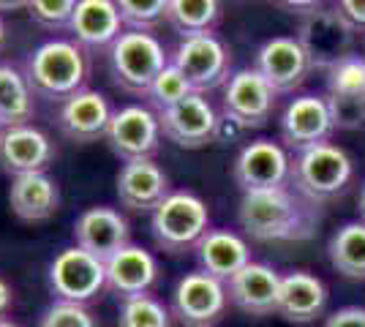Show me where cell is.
Instances as JSON below:
<instances>
[{
	"mask_svg": "<svg viewBox=\"0 0 365 327\" xmlns=\"http://www.w3.org/2000/svg\"><path fill=\"white\" fill-rule=\"evenodd\" d=\"M237 221L245 234L262 243L308 240L319 224V204L308 202L287 186L248 191L237 207Z\"/></svg>",
	"mask_w": 365,
	"mask_h": 327,
	"instance_id": "6da1fadb",
	"label": "cell"
},
{
	"mask_svg": "<svg viewBox=\"0 0 365 327\" xmlns=\"http://www.w3.org/2000/svg\"><path fill=\"white\" fill-rule=\"evenodd\" d=\"M22 74L28 79L36 98L68 101L85 90L88 82V58L85 49L68 38H52L36 47L22 63Z\"/></svg>",
	"mask_w": 365,
	"mask_h": 327,
	"instance_id": "7a4b0ae2",
	"label": "cell"
},
{
	"mask_svg": "<svg viewBox=\"0 0 365 327\" xmlns=\"http://www.w3.org/2000/svg\"><path fill=\"white\" fill-rule=\"evenodd\" d=\"M351 175H354V164L349 153L333 142H324L292 158L289 183L308 202L322 204L344 194Z\"/></svg>",
	"mask_w": 365,
	"mask_h": 327,
	"instance_id": "3957f363",
	"label": "cell"
},
{
	"mask_svg": "<svg viewBox=\"0 0 365 327\" xmlns=\"http://www.w3.org/2000/svg\"><path fill=\"white\" fill-rule=\"evenodd\" d=\"M150 232L158 249L185 254L210 232V210L202 197L191 191H172L150 213Z\"/></svg>",
	"mask_w": 365,
	"mask_h": 327,
	"instance_id": "277c9868",
	"label": "cell"
},
{
	"mask_svg": "<svg viewBox=\"0 0 365 327\" xmlns=\"http://www.w3.org/2000/svg\"><path fill=\"white\" fill-rule=\"evenodd\" d=\"M169 66L164 44L153 33L123 31L109 49V74L112 82L131 95H148L155 77Z\"/></svg>",
	"mask_w": 365,
	"mask_h": 327,
	"instance_id": "5b68a950",
	"label": "cell"
},
{
	"mask_svg": "<svg viewBox=\"0 0 365 327\" xmlns=\"http://www.w3.org/2000/svg\"><path fill=\"white\" fill-rule=\"evenodd\" d=\"M311 68L330 71L335 63L346 61L354 52V25L338 9H311L300 16L297 36Z\"/></svg>",
	"mask_w": 365,
	"mask_h": 327,
	"instance_id": "8992f818",
	"label": "cell"
},
{
	"mask_svg": "<svg viewBox=\"0 0 365 327\" xmlns=\"http://www.w3.org/2000/svg\"><path fill=\"white\" fill-rule=\"evenodd\" d=\"M49 286L63 303L85 306L107 289V265L79 246L63 249L49 265Z\"/></svg>",
	"mask_w": 365,
	"mask_h": 327,
	"instance_id": "52a82bcc",
	"label": "cell"
},
{
	"mask_svg": "<svg viewBox=\"0 0 365 327\" xmlns=\"http://www.w3.org/2000/svg\"><path fill=\"white\" fill-rule=\"evenodd\" d=\"M169 63L180 68V74L188 79L194 93H207V90H215L229 82L232 55L218 36L205 33V36L180 38Z\"/></svg>",
	"mask_w": 365,
	"mask_h": 327,
	"instance_id": "ba28073f",
	"label": "cell"
},
{
	"mask_svg": "<svg viewBox=\"0 0 365 327\" xmlns=\"http://www.w3.org/2000/svg\"><path fill=\"white\" fill-rule=\"evenodd\" d=\"M161 137L164 134H161L158 115L150 107L128 104V107H120L112 115L104 142L109 145V150L125 164V161L155 156L158 147H161Z\"/></svg>",
	"mask_w": 365,
	"mask_h": 327,
	"instance_id": "9c48e42d",
	"label": "cell"
},
{
	"mask_svg": "<svg viewBox=\"0 0 365 327\" xmlns=\"http://www.w3.org/2000/svg\"><path fill=\"white\" fill-rule=\"evenodd\" d=\"M227 284L205 270L185 273L172 292V313L185 327H213L227 311Z\"/></svg>",
	"mask_w": 365,
	"mask_h": 327,
	"instance_id": "30bf717a",
	"label": "cell"
},
{
	"mask_svg": "<svg viewBox=\"0 0 365 327\" xmlns=\"http://www.w3.org/2000/svg\"><path fill=\"white\" fill-rule=\"evenodd\" d=\"M158 123H161V134L172 145L185 150H199L215 142L218 115L213 104L207 101V95L191 93L167 112H158Z\"/></svg>",
	"mask_w": 365,
	"mask_h": 327,
	"instance_id": "8fae6325",
	"label": "cell"
},
{
	"mask_svg": "<svg viewBox=\"0 0 365 327\" xmlns=\"http://www.w3.org/2000/svg\"><path fill=\"white\" fill-rule=\"evenodd\" d=\"M327 107L335 128L354 131L365 125V58L351 55L327 71Z\"/></svg>",
	"mask_w": 365,
	"mask_h": 327,
	"instance_id": "7c38bea8",
	"label": "cell"
},
{
	"mask_svg": "<svg viewBox=\"0 0 365 327\" xmlns=\"http://www.w3.org/2000/svg\"><path fill=\"white\" fill-rule=\"evenodd\" d=\"M275 90L264 82L257 68H240L235 71L224 85V115L248 128L267 125L275 109Z\"/></svg>",
	"mask_w": 365,
	"mask_h": 327,
	"instance_id": "4fadbf2b",
	"label": "cell"
},
{
	"mask_svg": "<svg viewBox=\"0 0 365 327\" xmlns=\"http://www.w3.org/2000/svg\"><path fill=\"white\" fill-rule=\"evenodd\" d=\"M292 170V158L287 150L273 140H254L248 142L235 158V183L248 191H264V188L287 186Z\"/></svg>",
	"mask_w": 365,
	"mask_h": 327,
	"instance_id": "5bb4252c",
	"label": "cell"
},
{
	"mask_svg": "<svg viewBox=\"0 0 365 327\" xmlns=\"http://www.w3.org/2000/svg\"><path fill=\"white\" fill-rule=\"evenodd\" d=\"M333 131V115L327 107V98H322V95H297L281 115V140L287 142V147H292L294 153H303L308 147L330 142Z\"/></svg>",
	"mask_w": 365,
	"mask_h": 327,
	"instance_id": "9a60e30c",
	"label": "cell"
},
{
	"mask_svg": "<svg viewBox=\"0 0 365 327\" xmlns=\"http://www.w3.org/2000/svg\"><path fill=\"white\" fill-rule=\"evenodd\" d=\"M254 68L275 93H294L308 77L311 63L294 36H275L259 47Z\"/></svg>",
	"mask_w": 365,
	"mask_h": 327,
	"instance_id": "2e32d148",
	"label": "cell"
},
{
	"mask_svg": "<svg viewBox=\"0 0 365 327\" xmlns=\"http://www.w3.org/2000/svg\"><path fill=\"white\" fill-rule=\"evenodd\" d=\"M74 240L82 251L93 254L96 259L107 262L118 251L131 246L128 221L115 207H88L74 221Z\"/></svg>",
	"mask_w": 365,
	"mask_h": 327,
	"instance_id": "e0dca14e",
	"label": "cell"
},
{
	"mask_svg": "<svg viewBox=\"0 0 365 327\" xmlns=\"http://www.w3.org/2000/svg\"><path fill=\"white\" fill-rule=\"evenodd\" d=\"M115 188H118V199L123 207L134 213H153L172 194L167 172L153 158L125 161L115 177Z\"/></svg>",
	"mask_w": 365,
	"mask_h": 327,
	"instance_id": "ac0fdd59",
	"label": "cell"
},
{
	"mask_svg": "<svg viewBox=\"0 0 365 327\" xmlns=\"http://www.w3.org/2000/svg\"><path fill=\"white\" fill-rule=\"evenodd\" d=\"M112 107H109L107 95L98 90H79L68 101H63L58 109V128L63 137L79 145H91L107 137L109 120H112Z\"/></svg>",
	"mask_w": 365,
	"mask_h": 327,
	"instance_id": "d6986e66",
	"label": "cell"
},
{
	"mask_svg": "<svg viewBox=\"0 0 365 327\" xmlns=\"http://www.w3.org/2000/svg\"><path fill=\"white\" fill-rule=\"evenodd\" d=\"M55 158V145L36 125H14L6 128L0 140V170L11 177L46 172Z\"/></svg>",
	"mask_w": 365,
	"mask_h": 327,
	"instance_id": "ffe728a7",
	"label": "cell"
},
{
	"mask_svg": "<svg viewBox=\"0 0 365 327\" xmlns=\"http://www.w3.org/2000/svg\"><path fill=\"white\" fill-rule=\"evenodd\" d=\"M104 265H107V289L120 303L148 295L155 286V281H158L155 256L150 251L142 249V246H134V243L118 251Z\"/></svg>",
	"mask_w": 365,
	"mask_h": 327,
	"instance_id": "44dd1931",
	"label": "cell"
},
{
	"mask_svg": "<svg viewBox=\"0 0 365 327\" xmlns=\"http://www.w3.org/2000/svg\"><path fill=\"white\" fill-rule=\"evenodd\" d=\"M278 292H281V276L278 270L262 262L245 265L235 279L227 284L229 300L251 316H270L278 308Z\"/></svg>",
	"mask_w": 365,
	"mask_h": 327,
	"instance_id": "7402d4cb",
	"label": "cell"
},
{
	"mask_svg": "<svg viewBox=\"0 0 365 327\" xmlns=\"http://www.w3.org/2000/svg\"><path fill=\"white\" fill-rule=\"evenodd\" d=\"M82 49H112L123 36L118 3L112 0H76L71 31Z\"/></svg>",
	"mask_w": 365,
	"mask_h": 327,
	"instance_id": "603a6c76",
	"label": "cell"
},
{
	"mask_svg": "<svg viewBox=\"0 0 365 327\" xmlns=\"http://www.w3.org/2000/svg\"><path fill=\"white\" fill-rule=\"evenodd\" d=\"M324 306H327V286L322 284V279L305 270L281 276V292H278V308H275L278 316L294 325H308L322 316Z\"/></svg>",
	"mask_w": 365,
	"mask_h": 327,
	"instance_id": "cb8c5ba5",
	"label": "cell"
},
{
	"mask_svg": "<svg viewBox=\"0 0 365 327\" xmlns=\"http://www.w3.org/2000/svg\"><path fill=\"white\" fill-rule=\"evenodd\" d=\"M9 204H11V213L19 221L44 224L61 210V188L46 172L22 175V177L11 180Z\"/></svg>",
	"mask_w": 365,
	"mask_h": 327,
	"instance_id": "d4e9b609",
	"label": "cell"
},
{
	"mask_svg": "<svg viewBox=\"0 0 365 327\" xmlns=\"http://www.w3.org/2000/svg\"><path fill=\"white\" fill-rule=\"evenodd\" d=\"M197 259L207 276L229 284L245 265H251V249L237 232L210 229L197 243Z\"/></svg>",
	"mask_w": 365,
	"mask_h": 327,
	"instance_id": "484cf974",
	"label": "cell"
},
{
	"mask_svg": "<svg viewBox=\"0 0 365 327\" xmlns=\"http://www.w3.org/2000/svg\"><path fill=\"white\" fill-rule=\"evenodd\" d=\"M33 115H36V95L25 74L9 63H0V123L6 128L28 125Z\"/></svg>",
	"mask_w": 365,
	"mask_h": 327,
	"instance_id": "4316f807",
	"label": "cell"
},
{
	"mask_svg": "<svg viewBox=\"0 0 365 327\" xmlns=\"http://www.w3.org/2000/svg\"><path fill=\"white\" fill-rule=\"evenodd\" d=\"M221 3L215 0H169L164 22L180 38H191L213 33V28L221 22Z\"/></svg>",
	"mask_w": 365,
	"mask_h": 327,
	"instance_id": "83f0119b",
	"label": "cell"
},
{
	"mask_svg": "<svg viewBox=\"0 0 365 327\" xmlns=\"http://www.w3.org/2000/svg\"><path fill=\"white\" fill-rule=\"evenodd\" d=\"M330 265L346 279H365V224L349 221L330 237Z\"/></svg>",
	"mask_w": 365,
	"mask_h": 327,
	"instance_id": "f1b7e54d",
	"label": "cell"
},
{
	"mask_svg": "<svg viewBox=\"0 0 365 327\" xmlns=\"http://www.w3.org/2000/svg\"><path fill=\"white\" fill-rule=\"evenodd\" d=\"M118 327H172V313L161 300L142 295L134 300H123Z\"/></svg>",
	"mask_w": 365,
	"mask_h": 327,
	"instance_id": "f546056e",
	"label": "cell"
},
{
	"mask_svg": "<svg viewBox=\"0 0 365 327\" xmlns=\"http://www.w3.org/2000/svg\"><path fill=\"white\" fill-rule=\"evenodd\" d=\"M194 93V88L188 85V79L180 74V68L178 66H172L169 63L167 68L155 77V82L150 85V90H148V107L158 115V112H167L172 109L175 104H180L185 95Z\"/></svg>",
	"mask_w": 365,
	"mask_h": 327,
	"instance_id": "4dcf8cb0",
	"label": "cell"
},
{
	"mask_svg": "<svg viewBox=\"0 0 365 327\" xmlns=\"http://www.w3.org/2000/svg\"><path fill=\"white\" fill-rule=\"evenodd\" d=\"M169 0H120L118 11L125 31L153 33L167 16Z\"/></svg>",
	"mask_w": 365,
	"mask_h": 327,
	"instance_id": "1f68e13d",
	"label": "cell"
},
{
	"mask_svg": "<svg viewBox=\"0 0 365 327\" xmlns=\"http://www.w3.org/2000/svg\"><path fill=\"white\" fill-rule=\"evenodd\" d=\"M74 9H76V0H31L28 3L31 19L41 31H49V33L71 31Z\"/></svg>",
	"mask_w": 365,
	"mask_h": 327,
	"instance_id": "d6a6232c",
	"label": "cell"
},
{
	"mask_svg": "<svg viewBox=\"0 0 365 327\" xmlns=\"http://www.w3.org/2000/svg\"><path fill=\"white\" fill-rule=\"evenodd\" d=\"M38 327H98V325H96L93 313L88 311L85 306L55 300V303L41 313Z\"/></svg>",
	"mask_w": 365,
	"mask_h": 327,
	"instance_id": "836d02e7",
	"label": "cell"
},
{
	"mask_svg": "<svg viewBox=\"0 0 365 327\" xmlns=\"http://www.w3.org/2000/svg\"><path fill=\"white\" fill-rule=\"evenodd\" d=\"M324 327H365V308L363 306H346L327 316Z\"/></svg>",
	"mask_w": 365,
	"mask_h": 327,
	"instance_id": "e575fe53",
	"label": "cell"
},
{
	"mask_svg": "<svg viewBox=\"0 0 365 327\" xmlns=\"http://www.w3.org/2000/svg\"><path fill=\"white\" fill-rule=\"evenodd\" d=\"M335 9L354 25V31H357V28H365V0H341Z\"/></svg>",
	"mask_w": 365,
	"mask_h": 327,
	"instance_id": "d590c367",
	"label": "cell"
},
{
	"mask_svg": "<svg viewBox=\"0 0 365 327\" xmlns=\"http://www.w3.org/2000/svg\"><path fill=\"white\" fill-rule=\"evenodd\" d=\"M245 128L237 120H232L229 115H218V128H215V142H232L243 137Z\"/></svg>",
	"mask_w": 365,
	"mask_h": 327,
	"instance_id": "8d00e7d4",
	"label": "cell"
},
{
	"mask_svg": "<svg viewBox=\"0 0 365 327\" xmlns=\"http://www.w3.org/2000/svg\"><path fill=\"white\" fill-rule=\"evenodd\" d=\"M11 303H14V292H11L9 281L0 279V319H6V313H9V308H11Z\"/></svg>",
	"mask_w": 365,
	"mask_h": 327,
	"instance_id": "74e56055",
	"label": "cell"
},
{
	"mask_svg": "<svg viewBox=\"0 0 365 327\" xmlns=\"http://www.w3.org/2000/svg\"><path fill=\"white\" fill-rule=\"evenodd\" d=\"M16 9H28V3H0V11H16Z\"/></svg>",
	"mask_w": 365,
	"mask_h": 327,
	"instance_id": "f35d334b",
	"label": "cell"
},
{
	"mask_svg": "<svg viewBox=\"0 0 365 327\" xmlns=\"http://www.w3.org/2000/svg\"><path fill=\"white\" fill-rule=\"evenodd\" d=\"M357 210H360V221L365 224V183L360 188V199H357Z\"/></svg>",
	"mask_w": 365,
	"mask_h": 327,
	"instance_id": "ab89813d",
	"label": "cell"
},
{
	"mask_svg": "<svg viewBox=\"0 0 365 327\" xmlns=\"http://www.w3.org/2000/svg\"><path fill=\"white\" fill-rule=\"evenodd\" d=\"M6 44V22H3V16H0V49Z\"/></svg>",
	"mask_w": 365,
	"mask_h": 327,
	"instance_id": "60d3db41",
	"label": "cell"
},
{
	"mask_svg": "<svg viewBox=\"0 0 365 327\" xmlns=\"http://www.w3.org/2000/svg\"><path fill=\"white\" fill-rule=\"evenodd\" d=\"M0 327H19V325H14L11 319H0Z\"/></svg>",
	"mask_w": 365,
	"mask_h": 327,
	"instance_id": "b9f144b4",
	"label": "cell"
},
{
	"mask_svg": "<svg viewBox=\"0 0 365 327\" xmlns=\"http://www.w3.org/2000/svg\"><path fill=\"white\" fill-rule=\"evenodd\" d=\"M3 134H6V125L0 123V140H3Z\"/></svg>",
	"mask_w": 365,
	"mask_h": 327,
	"instance_id": "7bdbcfd3",
	"label": "cell"
}]
</instances>
